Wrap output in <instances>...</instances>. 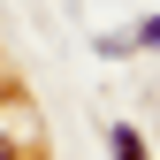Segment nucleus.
Wrapping results in <instances>:
<instances>
[{
	"mask_svg": "<svg viewBox=\"0 0 160 160\" xmlns=\"http://www.w3.org/2000/svg\"><path fill=\"white\" fill-rule=\"evenodd\" d=\"M137 38H145V46H160V15H152V23H145V31H137Z\"/></svg>",
	"mask_w": 160,
	"mask_h": 160,
	"instance_id": "2",
	"label": "nucleus"
},
{
	"mask_svg": "<svg viewBox=\"0 0 160 160\" xmlns=\"http://www.w3.org/2000/svg\"><path fill=\"white\" fill-rule=\"evenodd\" d=\"M114 160H145V145H137L130 130H114Z\"/></svg>",
	"mask_w": 160,
	"mask_h": 160,
	"instance_id": "1",
	"label": "nucleus"
}]
</instances>
